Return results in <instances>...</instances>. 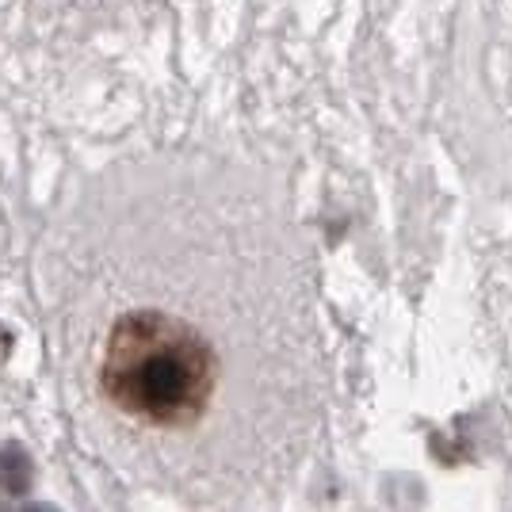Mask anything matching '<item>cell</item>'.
Wrapping results in <instances>:
<instances>
[{"instance_id": "cell-2", "label": "cell", "mask_w": 512, "mask_h": 512, "mask_svg": "<svg viewBox=\"0 0 512 512\" xmlns=\"http://www.w3.org/2000/svg\"><path fill=\"white\" fill-rule=\"evenodd\" d=\"M8 344H12V337H8V333H4V329H0V360H4V356H8Z\"/></svg>"}, {"instance_id": "cell-1", "label": "cell", "mask_w": 512, "mask_h": 512, "mask_svg": "<svg viewBox=\"0 0 512 512\" xmlns=\"http://www.w3.org/2000/svg\"><path fill=\"white\" fill-rule=\"evenodd\" d=\"M222 360L188 318L134 310L115 321L100 363L107 402L161 432L195 428L218 394Z\"/></svg>"}]
</instances>
